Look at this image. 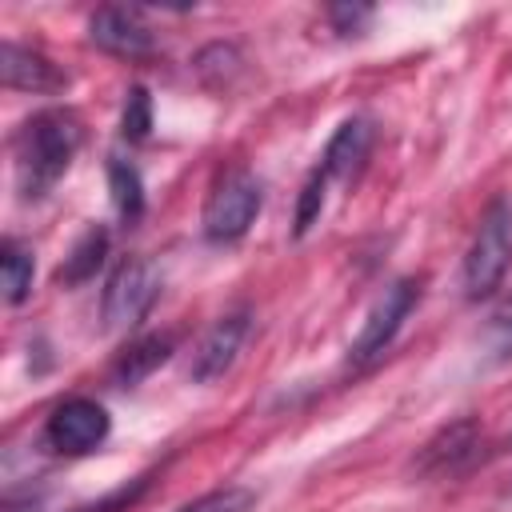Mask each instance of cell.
I'll return each instance as SVG.
<instances>
[{"instance_id":"cell-12","label":"cell","mask_w":512,"mask_h":512,"mask_svg":"<svg viewBox=\"0 0 512 512\" xmlns=\"http://www.w3.org/2000/svg\"><path fill=\"white\" fill-rule=\"evenodd\" d=\"M476 440H480L476 424H472V420H456L452 428H444V432L424 448L420 468H428V472H452L460 460H468V456L476 452Z\"/></svg>"},{"instance_id":"cell-7","label":"cell","mask_w":512,"mask_h":512,"mask_svg":"<svg viewBox=\"0 0 512 512\" xmlns=\"http://www.w3.org/2000/svg\"><path fill=\"white\" fill-rule=\"evenodd\" d=\"M88 36L96 48H104L108 56H120V60H148L156 52V36L144 24L140 8H124V4L96 8L88 20Z\"/></svg>"},{"instance_id":"cell-8","label":"cell","mask_w":512,"mask_h":512,"mask_svg":"<svg viewBox=\"0 0 512 512\" xmlns=\"http://www.w3.org/2000/svg\"><path fill=\"white\" fill-rule=\"evenodd\" d=\"M248 328H252V312H248V308H236V312H224L220 320H212V328L200 336V344H196V352H192L188 376H192L196 384L220 380V376L236 364V356H240V348H244V340H248Z\"/></svg>"},{"instance_id":"cell-4","label":"cell","mask_w":512,"mask_h":512,"mask_svg":"<svg viewBox=\"0 0 512 512\" xmlns=\"http://www.w3.org/2000/svg\"><path fill=\"white\" fill-rule=\"evenodd\" d=\"M156 296H160V272H156L152 260L132 256V260L116 264V272L104 284V304H100L104 328L108 332L136 328L148 316V308L156 304Z\"/></svg>"},{"instance_id":"cell-2","label":"cell","mask_w":512,"mask_h":512,"mask_svg":"<svg viewBox=\"0 0 512 512\" xmlns=\"http://www.w3.org/2000/svg\"><path fill=\"white\" fill-rule=\"evenodd\" d=\"M508 260H512V200L500 196L488 204V212L480 216V228L468 244L464 272H460L464 296L468 300L492 296L508 272Z\"/></svg>"},{"instance_id":"cell-6","label":"cell","mask_w":512,"mask_h":512,"mask_svg":"<svg viewBox=\"0 0 512 512\" xmlns=\"http://www.w3.org/2000/svg\"><path fill=\"white\" fill-rule=\"evenodd\" d=\"M108 428H112V420H108L104 404H96L88 396H72L52 408V416L44 424V444L60 456H84L108 440Z\"/></svg>"},{"instance_id":"cell-1","label":"cell","mask_w":512,"mask_h":512,"mask_svg":"<svg viewBox=\"0 0 512 512\" xmlns=\"http://www.w3.org/2000/svg\"><path fill=\"white\" fill-rule=\"evenodd\" d=\"M84 124L72 108H40L16 132V184L24 200H40L72 168Z\"/></svg>"},{"instance_id":"cell-17","label":"cell","mask_w":512,"mask_h":512,"mask_svg":"<svg viewBox=\"0 0 512 512\" xmlns=\"http://www.w3.org/2000/svg\"><path fill=\"white\" fill-rule=\"evenodd\" d=\"M252 488L244 484H228V488H216V492H204L200 500L176 508V512H248L252 508Z\"/></svg>"},{"instance_id":"cell-13","label":"cell","mask_w":512,"mask_h":512,"mask_svg":"<svg viewBox=\"0 0 512 512\" xmlns=\"http://www.w3.org/2000/svg\"><path fill=\"white\" fill-rule=\"evenodd\" d=\"M108 188H112V204H116L120 220L132 224L144 212V180H140L136 164L124 156H108Z\"/></svg>"},{"instance_id":"cell-20","label":"cell","mask_w":512,"mask_h":512,"mask_svg":"<svg viewBox=\"0 0 512 512\" xmlns=\"http://www.w3.org/2000/svg\"><path fill=\"white\" fill-rule=\"evenodd\" d=\"M372 16V8H364V4H336L332 8V24H336V32H360V24Z\"/></svg>"},{"instance_id":"cell-3","label":"cell","mask_w":512,"mask_h":512,"mask_svg":"<svg viewBox=\"0 0 512 512\" xmlns=\"http://www.w3.org/2000/svg\"><path fill=\"white\" fill-rule=\"evenodd\" d=\"M260 204H264V184H260V176L248 172V168H228V172L212 184V192H208V200H204V236H208L212 244H232V240H240V236L252 228V220L260 216Z\"/></svg>"},{"instance_id":"cell-15","label":"cell","mask_w":512,"mask_h":512,"mask_svg":"<svg viewBox=\"0 0 512 512\" xmlns=\"http://www.w3.org/2000/svg\"><path fill=\"white\" fill-rule=\"evenodd\" d=\"M104 248H108V232H104V228H88V232L76 240L72 256L56 268V280H60V284H80V280H88V276L100 268Z\"/></svg>"},{"instance_id":"cell-5","label":"cell","mask_w":512,"mask_h":512,"mask_svg":"<svg viewBox=\"0 0 512 512\" xmlns=\"http://www.w3.org/2000/svg\"><path fill=\"white\" fill-rule=\"evenodd\" d=\"M416 300H420V280H412V276L392 280L372 300V308H368V316H364V324H360V332L348 348L352 364H372L376 356H384V348L396 340V332L408 320V312L416 308Z\"/></svg>"},{"instance_id":"cell-14","label":"cell","mask_w":512,"mask_h":512,"mask_svg":"<svg viewBox=\"0 0 512 512\" xmlns=\"http://www.w3.org/2000/svg\"><path fill=\"white\" fill-rule=\"evenodd\" d=\"M32 272H36L32 248H24L20 240H4V248H0V288H4L8 304H20L28 296Z\"/></svg>"},{"instance_id":"cell-9","label":"cell","mask_w":512,"mask_h":512,"mask_svg":"<svg viewBox=\"0 0 512 512\" xmlns=\"http://www.w3.org/2000/svg\"><path fill=\"white\" fill-rule=\"evenodd\" d=\"M0 76L16 92H60L68 84V76L44 52L24 48L16 40H4V48H0Z\"/></svg>"},{"instance_id":"cell-18","label":"cell","mask_w":512,"mask_h":512,"mask_svg":"<svg viewBox=\"0 0 512 512\" xmlns=\"http://www.w3.org/2000/svg\"><path fill=\"white\" fill-rule=\"evenodd\" d=\"M324 192H328V176L316 168L308 180H304V188H300V204H296V236H304L316 220H320V212H324Z\"/></svg>"},{"instance_id":"cell-16","label":"cell","mask_w":512,"mask_h":512,"mask_svg":"<svg viewBox=\"0 0 512 512\" xmlns=\"http://www.w3.org/2000/svg\"><path fill=\"white\" fill-rule=\"evenodd\" d=\"M148 128H152V96H148V88L132 84L128 96H124L120 136H124L128 144H140V140H148Z\"/></svg>"},{"instance_id":"cell-11","label":"cell","mask_w":512,"mask_h":512,"mask_svg":"<svg viewBox=\"0 0 512 512\" xmlns=\"http://www.w3.org/2000/svg\"><path fill=\"white\" fill-rule=\"evenodd\" d=\"M172 356V336L168 332H152V336H140L128 344V352L116 360L112 376L120 388H136L140 380H148L164 360Z\"/></svg>"},{"instance_id":"cell-10","label":"cell","mask_w":512,"mask_h":512,"mask_svg":"<svg viewBox=\"0 0 512 512\" xmlns=\"http://www.w3.org/2000/svg\"><path fill=\"white\" fill-rule=\"evenodd\" d=\"M368 152H372V124L364 116H348L332 132V140H328V148H324V156H320L316 168L328 176V184L332 180H352L364 168Z\"/></svg>"},{"instance_id":"cell-19","label":"cell","mask_w":512,"mask_h":512,"mask_svg":"<svg viewBox=\"0 0 512 512\" xmlns=\"http://www.w3.org/2000/svg\"><path fill=\"white\" fill-rule=\"evenodd\" d=\"M488 352H492V360H512V296L496 308V316H492V324H488Z\"/></svg>"},{"instance_id":"cell-21","label":"cell","mask_w":512,"mask_h":512,"mask_svg":"<svg viewBox=\"0 0 512 512\" xmlns=\"http://www.w3.org/2000/svg\"><path fill=\"white\" fill-rule=\"evenodd\" d=\"M504 512H512V488H508V496H504Z\"/></svg>"}]
</instances>
